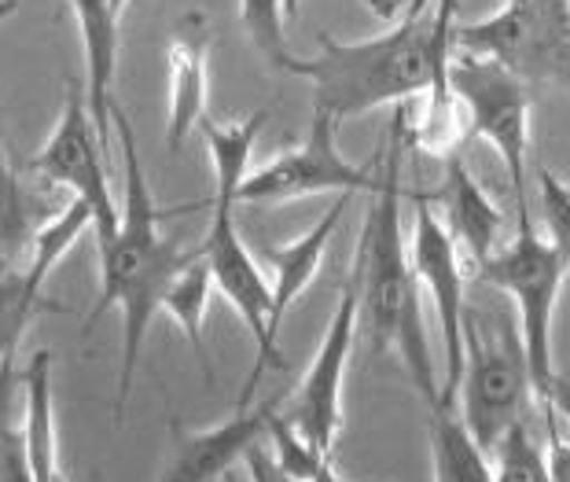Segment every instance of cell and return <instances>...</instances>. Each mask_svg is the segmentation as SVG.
Masks as SVG:
<instances>
[{"mask_svg":"<svg viewBox=\"0 0 570 482\" xmlns=\"http://www.w3.org/2000/svg\"><path fill=\"white\" fill-rule=\"evenodd\" d=\"M409 144L405 132V104L394 107L391 122V148H386V166L380 174V188L372 196V207L361 228V244L354 258L357 284V332L368 335V351H397L409 380L416 383L420 397L428 409H439L442 383L434 376L431 340L423 328V306H420V281L412 269V255L405 247L402 228V151Z\"/></svg>","mask_w":570,"mask_h":482,"instance_id":"obj_1","label":"cell"},{"mask_svg":"<svg viewBox=\"0 0 570 482\" xmlns=\"http://www.w3.org/2000/svg\"><path fill=\"white\" fill-rule=\"evenodd\" d=\"M456 0H434L428 16L397 22L372 41H335L321 33L317 56H291L284 75L313 86V111L343 118L375 107H402L449 81Z\"/></svg>","mask_w":570,"mask_h":482,"instance_id":"obj_2","label":"cell"},{"mask_svg":"<svg viewBox=\"0 0 570 482\" xmlns=\"http://www.w3.org/2000/svg\"><path fill=\"white\" fill-rule=\"evenodd\" d=\"M115 137L122 144L126 163V203H122V225H118L115 239L100 250V298L85 321V328H96V321L107 309H122V372H118V402L115 416H126L132 376H137L144 335H148L155 313L163 309L166 287L174 284L196 250L180 247L177 236L163 233V210L151 196L148 174H144L137 137H132V122L122 107H115Z\"/></svg>","mask_w":570,"mask_h":482,"instance_id":"obj_3","label":"cell"},{"mask_svg":"<svg viewBox=\"0 0 570 482\" xmlns=\"http://www.w3.org/2000/svg\"><path fill=\"white\" fill-rule=\"evenodd\" d=\"M464 397L460 424L482 453H493L508 427L523 420V402L533 394L530 365L523 351V335L512 303L464 306Z\"/></svg>","mask_w":570,"mask_h":482,"instance_id":"obj_4","label":"cell"},{"mask_svg":"<svg viewBox=\"0 0 570 482\" xmlns=\"http://www.w3.org/2000/svg\"><path fill=\"white\" fill-rule=\"evenodd\" d=\"M475 273L482 284L501 292L508 303H512L519 335H523L533 397H538V405L549 413V397L556 383L552 317H556V298H560V287L570 273L563 255L552 247V239L538 236L533 222H523L512 244H504L487 265H479Z\"/></svg>","mask_w":570,"mask_h":482,"instance_id":"obj_5","label":"cell"},{"mask_svg":"<svg viewBox=\"0 0 570 482\" xmlns=\"http://www.w3.org/2000/svg\"><path fill=\"white\" fill-rule=\"evenodd\" d=\"M453 52L487 56L530 89H570V0H504L487 19L453 22Z\"/></svg>","mask_w":570,"mask_h":482,"instance_id":"obj_6","label":"cell"},{"mask_svg":"<svg viewBox=\"0 0 570 482\" xmlns=\"http://www.w3.org/2000/svg\"><path fill=\"white\" fill-rule=\"evenodd\" d=\"M449 89L460 111H468V129L501 155L508 185L515 196V225L530 222L527 207V155H530V107L533 92L512 70L487 56L453 52L449 59Z\"/></svg>","mask_w":570,"mask_h":482,"instance_id":"obj_7","label":"cell"},{"mask_svg":"<svg viewBox=\"0 0 570 482\" xmlns=\"http://www.w3.org/2000/svg\"><path fill=\"white\" fill-rule=\"evenodd\" d=\"M236 199L225 191H214V214L210 228L203 236V258L210 265L214 287L228 298V306L236 309V317L247 324V332L254 335V368L239 394V409H250L254 387H258L265 368H287V357L281 354V340L273 335V287L269 276L262 273L258 258L250 255V247L244 244L236 228Z\"/></svg>","mask_w":570,"mask_h":482,"instance_id":"obj_8","label":"cell"},{"mask_svg":"<svg viewBox=\"0 0 570 482\" xmlns=\"http://www.w3.org/2000/svg\"><path fill=\"white\" fill-rule=\"evenodd\" d=\"M335 118L324 111H313V122L306 140L298 148L281 151L269 166L244 177V185L236 188V207L239 203H258V207H273V203L291 199H309L335 191V196H375L380 188V174H368L365 166H354L338 151L335 140Z\"/></svg>","mask_w":570,"mask_h":482,"instance_id":"obj_9","label":"cell"},{"mask_svg":"<svg viewBox=\"0 0 570 482\" xmlns=\"http://www.w3.org/2000/svg\"><path fill=\"white\" fill-rule=\"evenodd\" d=\"M412 203V239L409 255L412 269L423 292L431 295L434 317L442 328V346H445V380H442V402L439 409H456L460 397V380H464V265H460V250L453 236L445 233L442 218L434 214L431 196L423 191H409Z\"/></svg>","mask_w":570,"mask_h":482,"instance_id":"obj_10","label":"cell"},{"mask_svg":"<svg viewBox=\"0 0 570 482\" xmlns=\"http://www.w3.org/2000/svg\"><path fill=\"white\" fill-rule=\"evenodd\" d=\"M104 144L96 137V126L85 107V92L75 86L67 89L63 115L52 129V137L41 144V151L30 159V170L41 174L48 185L67 188L70 196L81 199L92 210V233L96 250H104L115 239L118 225H122V210L115 207L111 180H107L104 166Z\"/></svg>","mask_w":570,"mask_h":482,"instance_id":"obj_11","label":"cell"},{"mask_svg":"<svg viewBox=\"0 0 570 482\" xmlns=\"http://www.w3.org/2000/svg\"><path fill=\"white\" fill-rule=\"evenodd\" d=\"M357 340V284L346 281L338 292L324 343L306 376L287 402V420L302 439H309L324 456H335V439L343 431V383L350 368V351Z\"/></svg>","mask_w":570,"mask_h":482,"instance_id":"obj_12","label":"cell"},{"mask_svg":"<svg viewBox=\"0 0 570 482\" xmlns=\"http://www.w3.org/2000/svg\"><path fill=\"white\" fill-rule=\"evenodd\" d=\"M281 413V397L262 402L258 409H236L233 420H222L217 427L188 431L174 424V445H169L166 468L159 482H214L233 472L244 456L269 435L273 416Z\"/></svg>","mask_w":570,"mask_h":482,"instance_id":"obj_13","label":"cell"},{"mask_svg":"<svg viewBox=\"0 0 570 482\" xmlns=\"http://www.w3.org/2000/svg\"><path fill=\"white\" fill-rule=\"evenodd\" d=\"M210 22L203 11H185L169 33V148H185V140L203 126L206 96H210Z\"/></svg>","mask_w":570,"mask_h":482,"instance_id":"obj_14","label":"cell"},{"mask_svg":"<svg viewBox=\"0 0 570 482\" xmlns=\"http://www.w3.org/2000/svg\"><path fill=\"white\" fill-rule=\"evenodd\" d=\"M78 22V38L85 52V107L96 126L104 151H111L115 132V75H118V27L122 11L115 0H67Z\"/></svg>","mask_w":570,"mask_h":482,"instance_id":"obj_15","label":"cell"},{"mask_svg":"<svg viewBox=\"0 0 570 482\" xmlns=\"http://www.w3.org/2000/svg\"><path fill=\"white\" fill-rule=\"evenodd\" d=\"M431 203L445 214V233L453 236L456 250H464L471 269L487 265L497 250H501V233H504V214L493 207V199L482 191V185L464 163V155H449L445 159V180L442 191L431 196Z\"/></svg>","mask_w":570,"mask_h":482,"instance_id":"obj_16","label":"cell"},{"mask_svg":"<svg viewBox=\"0 0 570 482\" xmlns=\"http://www.w3.org/2000/svg\"><path fill=\"white\" fill-rule=\"evenodd\" d=\"M354 196H335L332 207L324 210V218L309 228L306 236H298L295 244H284V247H265V262H269V287H273V335L281 340V324L287 317V309L298 303L302 295L309 292V284L317 281L321 273V262L327 255V244H332L338 222L350 207Z\"/></svg>","mask_w":570,"mask_h":482,"instance_id":"obj_17","label":"cell"},{"mask_svg":"<svg viewBox=\"0 0 570 482\" xmlns=\"http://www.w3.org/2000/svg\"><path fill=\"white\" fill-rule=\"evenodd\" d=\"M52 351H38L22 368V450H27L33 482H67L59 468V427H56V391H52Z\"/></svg>","mask_w":570,"mask_h":482,"instance_id":"obj_18","label":"cell"},{"mask_svg":"<svg viewBox=\"0 0 570 482\" xmlns=\"http://www.w3.org/2000/svg\"><path fill=\"white\" fill-rule=\"evenodd\" d=\"M210 292H214V276H210V265H206L203 250H196L180 273L174 276V284L166 287L163 295V309L169 321L185 332V340L191 346V354L199 357V365L206 372V380L214 376L210 368V357H206V340H203V324H206V306H210Z\"/></svg>","mask_w":570,"mask_h":482,"instance_id":"obj_19","label":"cell"},{"mask_svg":"<svg viewBox=\"0 0 570 482\" xmlns=\"http://www.w3.org/2000/svg\"><path fill=\"white\" fill-rule=\"evenodd\" d=\"M431 461L434 482H493L490 456L471 442L456 409H431Z\"/></svg>","mask_w":570,"mask_h":482,"instance_id":"obj_20","label":"cell"},{"mask_svg":"<svg viewBox=\"0 0 570 482\" xmlns=\"http://www.w3.org/2000/svg\"><path fill=\"white\" fill-rule=\"evenodd\" d=\"M85 228H92V210L85 207L81 199L70 196L67 207L59 210L52 222H45L30 239V265H27L30 284H38V287L48 284V276H52L56 265L70 255V247L78 244Z\"/></svg>","mask_w":570,"mask_h":482,"instance_id":"obj_21","label":"cell"},{"mask_svg":"<svg viewBox=\"0 0 570 482\" xmlns=\"http://www.w3.org/2000/svg\"><path fill=\"white\" fill-rule=\"evenodd\" d=\"M45 309L63 313V306H56L45 298V287L30 284L27 269L0 273V361L16 357V346L22 343V335H27L30 321Z\"/></svg>","mask_w":570,"mask_h":482,"instance_id":"obj_22","label":"cell"},{"mask_svg":"<svg viewBox=\"0 0 570 482\" xmlns=\"http://www.w3.org/2000/svg\"><path fill=\"white\" fill-rule=\"evenodd\" d=\"M490 456H493V464H490L493 482H552L549 464H544V450L533 442L523 420H515V424L508 427V435Z\"/></svg>","mask_w":570,"mask_h":482,"instance_id":"obj_23","label":"cell"},{"mask_svg":"<svg viewBox=\"0 0 570 482\" xmlns=\"http://www.w3.org/2000/svg\"><path fill=\"white\" fill-rule=\"evenodd\" d=\"M239 19L250 45L258 48V56H265L276 70L287 67V59L295 56L287 48V16H284V0H239Z\"/></svg>","mask_w":570,"mask_h":482,"instance_id":"obj_24","label":"cell"},{"mask_svg":"<svg viewBox=\"0 0 570 482\" xmlns=\"http://www.w3.org/2000/svg\"><path fill=\"white\" fill-rule=\"evenodd\" d=\"M27 239H33L30 218H27V199H22L19 177L8 163L4 140H0V273L11 269V258L19 255Z\"/></svg>","mask_w":570,"mask_h":482,"instance_id":"obj_25","label":"cell"},{"mask_svg":"<svg viewBox=\"0 0 570 482\" xmlns=\"http://www.w3.org/2000/svg\"><path fill=\"white\" fill-rule=\"evenodd\" d=\"M269 439H273V456H276V464H281L284 472H287L291 479H298V482H309L327 461H335V456H324L309 439H302L298 431H295V424H291V420H287L284 413H276V416H273Z\"/></svg>","mask_w":570,"mask_h":482,"instance_id":"obj_26","label":"cell"},{"mask_svg":"<svg viewBox=\"0 0 570 482\" xmlns=\"http://www.w3.org/2000/svg\"><path fill=\"white\" fill-rule=\"evenodd\" d=\"M538 191H541V214L549 225L552 247L560 250L570 269V185H563L552 170H538Z\"/></svg>","mask_w":570,"mask_h":482,"instance_id":"obj_27","label":"cell"},{"mask_svg":"<svg viewBox=\"0 0 570 482\" xmlns=\"http://www.w3.org/2000/svg\"><path fill=\"white\" fill-rule=\"evenodd\" d=\"M0 482H33L27 450H22V431L4 427L0 435Z\"/></svg>","mask_w":570,"mask_h":482,"instance_id":"obj_28","label":"cell"},{"mask_svg":"<svg viewBox=\"0 0 570 482\" xmlns=\"http://www.w3.org/2000/svg\"><path fill=\"white\" fill-rule=\"evenodd\" d=\"M368 11L375 19H386V22H409V19H420L428 16L434 0H365Z\"/></svg>","mask_w":570,"mask_h":482,"instance_id":"obj_29","label":"cell"},{"mask_svg":"<svg viewBox=\"0 0 570 482\" xmlns=\"http://www.w3.org/2000/svg\"><path fill=\"white\" fill-rule=\"evenodd\" d=\"M244 464H247L250 482H298V479H291L281 464H276L273 450H262V442L244 456Z\"/></svg>","mask_w":570,"mask_h":482,"instance_id":"obj_30","label":"cell"},{"mask_svg":"<svg viewBox=\"0 0 570 482\" xmlns=\"http://www.w3.org/2000/svg\"><path fill=\"white\" fill-rule=\"evenodd\" d=\"M22 383V376L16 372V357H4L0 361V435L8 427V409H11V397H16V387Z\"/></svg>","mask_w":570,"mask_h":482,"instance_id":"obj_31","label":"cell"},{"mask_svg":"<svg viewBox=\"0 0 570 482\" xmlns=\"http://www.w3.org/2000/svg\"><path fill=\"white\" fill-rule=\"evenodd\" d=\"M552 409H556V416H563L570 424V380H563V376H556V383H552L549 413H552Z\"/></svg>","mask_w":570,"mask_h":482,"instance_id":"obj_32","label":"cell"},{"mask_svg":"<svg viewBox=\"0 0 570 482\" xmlns=\"http://www.w3.org/2000/svg\"><path fill=\"white\" fill-rule=\"evenodd\" d=\"M309 482H343V479H338V475H335V461H327V464H324V468H321V472H317V475H313Z\"/></svg>","mask_w":570,"mask_h":482,"instance_id":"obj_33","label":"cell"},{"mask_svg":"<svg viewBox=\"0 0 570 482\" xmlns=\"http://www.w3.org/2000/svg\"><path fill=\"white\" fill-rule=\"evenodd\" d=\"M16 8H19V0H0V19L16 16Z\"/></svg>","mask_w":570,"mask_h":482,"instance_id":"obj_34","label":"cell"},{"mask_svg":"<svg viewBox=\"0 0 570 482\" xmlns=\"http://www.w3.org/2000/svg\"><path fill=\"white\" fill-rule=\"evenodd\" d=\"M295 11H298V0H284V16H287V22L295 19Z\"/></svg>","mask_w":570,"mask_h":482,"instance_id":"obj_35","label":"cell"},{"mask_svg":"<svg viewBox=\"0 0 570 482\" xmlns=\"http://www.w3.org/2000/svg\"><path fill=\"white\" fill-rule=\"evenodd\" d=\"M115 8H118V11H126V8H129V0H115Z\"/></svg>","mask_w":570,"mask_h":482,"instance_id":"obj_36","label":"cell"},{"mask_svg":"<svg viewBox=\"0 0 570 482\" xmlns=\"http://www.w3.org/2000/svg\"><path fill=\"white\" fill-rule=\"evenodd\" d=\"M343 482H346V479H343Z\"/></svg>","mask_w":570,"mask_h":482,"instance_id":"obj_37","label":"cell"}]
</instances>
